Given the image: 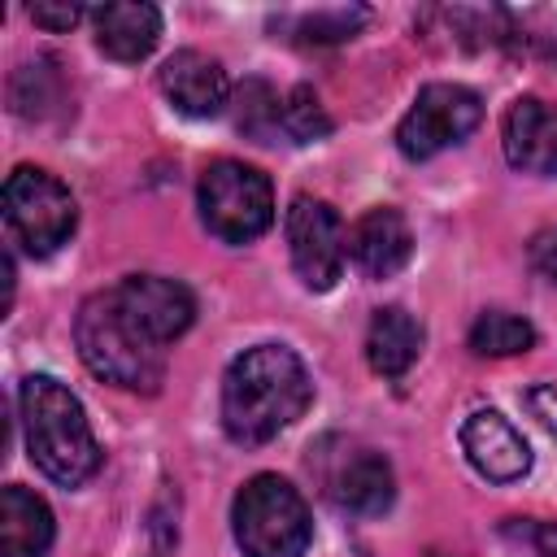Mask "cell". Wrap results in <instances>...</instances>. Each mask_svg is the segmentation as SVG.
Instances as JSON below:
<instances>
[{"mask_svg": "<svg viewBox=\"0 0 557 557\" xmlns=\"http://www.w3.org/2000/svg\"><path fill=\"white\" fill-rule=\"evenodd\" d=\"M313 400L305 361L287 344L244 348L222 379V426L235 444L257 448L287 431Z\"/></svg>", "mask_w": 557, "mask_h": 557, "instance_id": "6da1fadb", "label": "cell"}, {"mask_svg": "<svg viewBox=\"0 0 557 557\" xmlns=\"http://www.w3.org/2000/svg\"><path fill=\"white\" fill-rule=\"evenodd\" d=\"M235 126L244 135H252L257 144H270L283 131V100L274 96L270 83L244 78V87L235 91Z\"/></svg>", "mask_w": 557, "mask_h": 557, "instance_id": "d6986e66", "label": "cell"}, {"mask_svg": "<svg viewBox=\"0 0 557 557\" xmlns=\"http://www.w3.org/2000/svg\"><path fill=\"white\" fill-rule=\"evenodd\" d=\"M117 300H122V309L135 318V326L152 339V344H174L187 326H191V318H196V300H191V292L178 283V278H161V274H131V278H122L117 287Z\"/></svg>", "mask_w": 557, "mask_h": 557, "instance_id": "9c48e42d", "label": "cell"}, {"mask_svg": "<svg viewBox=\"0 0 557 557\" xmlns=\"http://www.w3.org/2000/svg\"><path fill=\"white\" fill-rule=\"evenodd\" d=\"M422 352V322L400 309V305H387V309H374L370 318V331H366V361L374 374L383 379H400Z\"/></svg>", "mask_w": 557, "mask_h": 557, "instance_id": "2e32d148", "label": "cell"}, {"mask_svg": "<svg viewBox=\"0 0 557 557\" xmlns=\"http://www.w3.org/2000/svg\"><path fill=\"white\" fill-rule=\"evenodd\" d=\"M461 453L492 483H513L531 470V448L522 431L496 409H474L461 422Z\"/></svg>", "mask_w": 557, "mask_h": 557, "instance_id": "30bf717a", "label": "cell"}, {"mask_svg": "<svg viewBox=\"0 0 557 557\" xmlns=\"http://www.w3.org/2000/svg\"><path fill=\"white\" fill-rule=\"evenodd\" d=\"M535 548L544 557H557V522H540L535 527Z\"/></svg>", "mask_w": 557, "mask_h": 557, "instance_id": "d4e9b609", "label": "cell"}, {"mask_svg": "<svg viewBox=\"0 0 557 557\" xmlns=\"http://www.w3.org/2000/svg\"><path fill=\"white\" fill-rule=\"evenodd\" d=\"M4 222L30 257H52L74 235L78 209H74L70 187L57 174L17 165L4 178Z\"/></svg>", "mask_w": 557, "mask_h": 557, "instance_id": "8992f818", "label": "cell"}, {"mask_svg": "<svg viewBox=\"0 0 557 557\" xmlns=\"http://www.w3.org/2000/svg\"><path fill=\"white\" fill-rule=\"evenodd\" d=\"M483 122V100L461 83H426L396 126V148L409 161H431L435 152L461 144Z\"/></svg>", "mask_w": 557, "mask_h": 557, "instance_id": "52a82bcc", "label": "cell"}, {"mask_svg": "<svg viewBox=\"0 0 557 557\" xmlns=\"http://www.w3.org/2000/svg\"><path fill=\"white\" fill-rule=\"evenodd\" d=\"M200 218L222 244H248L270 231L274 222V187L257 165L244 161H213L196 187Z\"/></svg>", "mask_w": 557, "mask_h": 557, "instance_id": "5b68a950", "label": "cell"}, {"mask_svg": "<svg viewBox=\"0 0 557 557\" xmlns=\"http://www.w3.org/2000/svg\"><path fill=\"white\" fill-rule=\"evenodd\" d=\"M505 157L527 174H557V104L540 96H518L505 109Z\"/></svg>", "mask_w": 557, "mask_h": 557, "instance_id": "7c38bea8", "label": "cell"}, {"mask_svg": "<svg viewBox=\"0 0 557 557\" xmlns=\"http://www.w3.org/2000/svg\"><path fill=\"white\" fill-rule=\"evenodd\" d=\"M96 44L113 61H144L161 39V13L144 0H113L91 9Z\"/></svg>", "mask_w": 557, "mask_h": 557, "instance_id": "9a60e30c", "label": "cell"}, {"mask_svg": "<svg viewBox=\"0 0 557 557\" xmlns=\"http://www.w3.org/2000/svg\"><path fill=\"white\" fill-rule=\"evenodd\" d=\"M326 496L339 509L361 513V518L383 513L396 496V479H392L387 457L374 448H344V457L326 474Z\"/></svg>", "mask_w": 557, "mask_h": 557, "instance_id": "4fadbf2b", "label": "cell"}, {"mask_svg": "<svg viewBox=\"0 0 557 557\" xmlns=\"http://www.w3.org/2000/svg\"><path fill=\"white\" fill-rule=\"evenodd\" d=\"M83 4H70V0H39V4H30V17H35V26H44V30H70V26H78L83 22Z\"/></svg>", "mask_w": 557, "mask_h": 557, "instance_id": "7402d4cb", "label": "cell"}, {"mask_svg": "<svg viewBox=\"0 0 557 557\" xmlns=\"http://www.w3.org/2000/svg\"><path fill=\"white\" fill-rule=\"evenodd\" d=\"M527 257H531V270L548 283H557V226H544L531 235L527 244Z\"/></svg>", "mask_w": 557, "mask_h": 557, "instance_id": "603a6c76", "label": "cell"}, {"mask_svg": "<svg viewBox=\"0 0 557 557\" xmlns=\"http://www.w3.org/2000/svg\"><path fill=\"white\" fill-rule=\"evenodd\" d=\"M48 544H52V509L35 492L9 483L0 492V557H44Z\"/></svg>", "mask_w": 557, "mask_h": 557, "instance_id": "e0dca14e", "label": "cell"}, {"mask_svg": "<svg viewBox=\"0 0 557 557\" xmlns=\"http://www.w3.org/2000/svg\"><path fill=\"white\" fill-rule=\"evenodd\" d=\"M527 409H531V418H540V426L548 435H557V383H535L527 392Z\"/></svg>", "mask_w": 557, "mask_h": 557, "instance_id": "cb8c5ba5", "label": "cell"}, {"mask_svg": "<svg viewBox=\"0 0 557 557\" xmlns=\"http://www.w3.org/2000/svg\"><path fill=\"white\" fill-rule=\"evenodd\" d=\"M361 22H366V9H318L300 17V35L309 44H339V39H352Z\"/></svg>", "mask_w": 557, "mask_h": 557, "instance_id": "44dd1931", "label": "cell"}, {"mask_svg": "<svg viewBox=\"0 0 557 557\" xmlns=\"http://www.w3.org/2000/svg\"><path fill=\"white\" fill-rule=\"evenodd\" d=\"M161 91L170 96V104L187 117H213L226 109L231 100V83H226V70L196 52V48H178L165 65H161Z\"/></svg>", "mask_w": 557, "mask_h": 557, "instance_id": "5bb4252c", "label": "cell"}, {"mask_svg": "<svg viewBox=\"0 0 557 557\" xmlns=\"http://www.w3.org/2000/svg\"><path fill=\"white\" fill-rule=\"evenodd\" d=\"M283 131L296 144H313L322 135H331V117H326V109H322V100H318L313 87L300 83V87H292L283 96Z\"/></svg>", "mask_w": 557, "mask_h": 557, "instance_id": "ffe728a7", "label": "cell"}, {"mask_svg": "<svg viewBox=\"0 0 557 557\" xmlns=\"http://www.w3.org/2000/svg\"><path fill=\"white\" fill-rule=\"evenodd\" d=\"M352 265L366 274V278H392L409 252H413V235H409V222L400 209L392 205H374L366 209L352 226H348V239H344Z\"/></svg>", "mask_w": 557, "mask_h": 557, "instance_id": "8fae6325", "label": "cell"}, {"mask_svg": "<svg viewBox=\"0 0 557 557\" xmlns=\"http://www.w3.org/2000/svg\"><path fill=\"white\" fill-rule=\"evenodd\" d=\"M22 435L30 461L61 487H78L100 470V444L78 396L52 374H30L17 387Z\"/></svg>", "mask_w": 557, "mask_h": 557, "instance_id": "7a4b0ae2", "label": "cell"}, {"mask_svg": "<svg viewBox=\"0 0 557 557\" xmlns=\"http://www.w3.org/2000/svg\"><path fill=\"white\" fill-rule=\"evenodd\" d=\"M74 344L96 379L117 383L126 392H157L165 379V348L135 326L113 287L83 300L74 318Z\"/></svg>", "mask_w": 557, "mask_h": 557, "instance_id": "3957f363", "label": "cell"}, {"mask_svg": "<svg viewBox=\"0 0 557 557\" xmlns=\"http://www.w3.org/2000/svg\"><path fill=\"white\" fill-rule=\"evenodd\" d=\"M535 344V326L509 309H487L470 326V348L479 357H513Z\"/></svg>", "mask_w": 557, "mask_h": 557, "instance_id": "ac0fdd59", "label": "cell"}, {"mask_svg": "<svg viewBox=\"0 0 557 557\" xmlns=\"http://www.w3.org/2000/svg\"><path fill=\"white\" fill-rule=\"evenodd\" d=\"M231 527L244 557H305L313 540L305 496L278 474H252L235 492Z\"/></svg>", "mask_w": 557, "mask_h": 557, "instance_id": "277c9868", "label": "cell"}, {"mask_svg": "<svg viewBox=\"0 0 557 557\" xmlns=\"http://www.w3.org/2000/svg\"><path fill=\"white\" fill-rule=\"evenodd\" d=\"M287 248L300 283L309 292H331L335 278L344 274V226L339 213L326 200L296 196L287 209Z\"/></svg>", "mask_w": 557, "mask_h": 557, "instance_id": "ba28073f", "label": "cell"}]
</instances>
